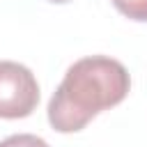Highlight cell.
Returning a JSON list of instances; mask_svg holds the SVG:
<instances>
[{"mask_svg": "<svg viewBox=\"0 0 147 147\" xmlns=\"http://www.w3.org/2000/svg\"><path fill=\"white\" fill-rule=\"evenodd\" d=\"M131 78L122 62L92 55L74 62L48 103V122L60 133L80 131L94 115L117 106L129 94Z\"/></svg>", "mask_w": 147, "mask_h": 147, "instance_id": "6da1fadb", "label": "cell"}, {"mask_svg": "<svg viewBox=\"0 0 147 147\" xmlns=\"http://www.w3.org/2000/svg\"><path fill=\"white\" fill-rule=\"evenodd\" d=\"M39 103V85L34 74L18 62L0 60V117H28Z\"/></svg>", "mask_w": 147, "mask_h": 147, "instance_id": "7a4b0ae2", "label": "cell"}, {"mask_svg": "<svg viewBox=\"0 0 147 147\" xmlns=\"http://www.w3.org/2000/svg\"><path fill=\"white\" fill-rule=\"evenodd\" d=\"M113 5L131 21H147V0H113Z\"/></svg>", "mask_w": 147, "mask_h": 147, "instance_id": "3957f363", "label": "cell"}, {"mask_svg": "<svg viewBox=\"0 0 147 147\" xmlns=\"http://www.w3.org/2000/svg\"><path fill=\"white\" fill-rule=\"evenodd\" d=\"M0 147H48V142L32 133H16L0 142Z\"/></svg>", "mask_w": 147, "mask_h": 147, "instance_id": "277c9868", "label": "cell"}, {"mask_svg": "<svg viewBox=\"0 0 147 147\" xmlns=\"http://www.w3.org/2000/svg\"><path fill=\"white\" fill-rule=\"evenodd\" d=\"M51 2H69V0H51Z\"/></svg>", "mask_w": 147, "mask_h": 147, "instance_id": "5b68a950", "label": "cell"}]
</instances>
